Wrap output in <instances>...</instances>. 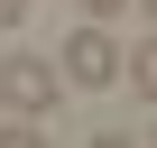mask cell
<instances>
[{"label": "cell", "instance_id": "cell-9", "mask_svg": "<svg viewBox=\"0 0 157 148\" xmlns=\"http://www.w3.org/2000/svg\"><path fill=\"white\" fill-rule=\"evenodd\" d=\"M148 148H157V139H148Z\"/></svg>", "mask_w": 157, "mask_h": 148}, {"label": "cell", "instance_id": "cell-4", "mask_svg": "<svg viewBox=\"0 0 157 148\" xmlns=\"http://www.w3.org/2000/svg\"><path fill=\"white\" fill-rule=\"evenodd\" d=\"M0 148H56V139H46L37 120H19V111H10V130H0Z\"/></svg>", "mask_w": 157, "mask_h": 148}, {"label": "cell", "instance_id": "cell-6", "mask_svg": "<svg viewBox=\"0 0 157 148\" xmlns=\"http://www.w3.org/2000/svg\"><path fill=\"white\" fill-rule=\"evenodd\" d=\"M83 148H129V130H93V139H83Z\"/></svg>", "mask_w": 157, "mask_h": 148}, {"label": "cell", "instance_id": "cell-2", "mask_svg": "<svg viewBox=\"0 0 157 148\" xmlns=\"http://www.w3.org/2000/svg\"><path fill=\"white\" fill-rule=\"evenodd\" d=\"M56 93H65V74H56L46 56H0V111L46 120V111H56Z\"/></svg>", "mask_w": 157, "mask_h": 148}, {"label": "cell", "instance_id": "cell-3", "mask_svg": "<svg viewBox=\"0 0 157 148\" xmlns=\"http://www.w3.org/2000/svg\"><path fill=\"white\" fill-rule=\"evenodd\" d=\"M120 74H129V93H148V102H157V37H139V46L120 56Z\"/></svg>", "mask_w": 157, "mask_h": 148}, {"label": "cell", "instance_id": "cell-8", "mask_svg": "<svg viewBox=\"0 0 157 148\" xmlns=\"http://www.w3.org/2000/svg\"><path fill=\"white\" fill-rule=\"evenodd\" d=\"M139 10H148V19H157V0H139Z\"/></svg>", "mask_w": 157, "mask_h": 148}, {"label": "cell", "instance_id": "cell-7", "mask_svg": "<svg viewBox=\"0 0 157 148\" xmlns=\"http://www.w3.org/2000/svg\"><path fill=\"white\" fill-rule=\"evenodd\" d=\"M19 19H28V0H0V28H19Z\"/></svg>", "mask_w": 157, "mask_h": 148}, {"label": "cell", "instance_id": "cell-5", "mask_svg": "<svg viewBox=\"0 0 157 148\" xmlns=\"http://www.w3.org/2000/svg\"><path fill=\"white\" fill-rule=\"evenodd\" d=\"M120 10H129V0H83V19H120Z\"/></svg>", "mask_w": 157, "mask_h": 148}, {"label": "cell", "instance_id": "cell-1", "mask_svg": "<svg viewBox=\"0 0 157 148\" xmlns=\"http://www.w3.org/2000/svg\"><path fill=\"white\" fill-rule=\"evenodd\" d=\"M56 74H65V84H83V93H111L120 84V37L93 19V28H74L65 46H56Z\"/></svg>", "mask_w": 157, "mask_h": 148}]
</instances>
